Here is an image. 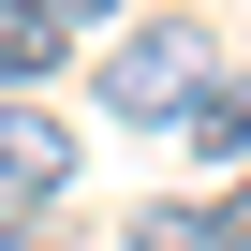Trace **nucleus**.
<instances>
[{
  "label": "nucleus",
  "instance_id": "nucleus-1",
  "mask_svg": "<svg viewBox=\"0 0 251 251\" xmlns=\"http://www.w3.org/2000/svg\"><path fill=\"white\" fill-rule=\"evenodd\" d=\"M207 89H222V59H207L192 15L118 30V59H103V118H133V133H192V103H207Z\"/></svg>",
  "mask_w": 251,
  "mask_h": 251
},
{
  "label": "nucleus",
  "instance_id": "nucleus-2",
  "mask_svg": "<svg viewBox=\"0 0 251 251\" xmlns=\"http://www.w3.org/2000/svg\"><path fill=\"white\" fill-rule=\"evenodd\" d=\"M74 192V118L59 103H0V222H30Z\"/></svg>",
  "mask_w": 251,
  "mask_h": 251
},
{
  "label": "nucleus",
  "instance_id": "nucleus-3",
  "mask_svg": "<svg viewBox=\"0 0 251 251\" xmlns=\"http://www.w3.org/2000/svg\"><path fill=\"white\" fill-rule=\"evenodd\" d=\"M59 45H74V30L45 15V0H0V103H30V89L59 74Z\"/></svg>",
  "mask_w": 251,
  "mask_h": 251
},
{
  "label": "nucleus",
  "instance_id": "nucleus-4",
  "mask_svg": "<svg viewBox=\"0 0 251 251\" xmlns=\"http://www.w3.org/2000/svg\"><path fill=\"white\" fill-rule=\"evenodd\" d=\"M192 148H207V163H251V59H236V74L192 103Z\"/></svg>",
  "mask_w": 251,
  "mask_h": 251
},
{
  "label": "nucleus",
  "instance_id": "nucleus-5",
  "mask_svg": "<svg viewBox=\"0 0 251 251\" xmlns=\"http://www.w3.org/2000/svg\"><path fill=\"white\" fill-rule=\"evenodd\" d=\"M133 251H222V207H133Z\"/></svg>",
  "mask_w": 251,
  "mask_h": 251
},
{
  "label": "nucleus",
  "instance_id": "nucleus-6",
  "mask_svg": "<svg viewBox=\"0 0 251 251\" xmlns=\"http://www.w3.org/2000/svg\"><path fill=\"white\" fill-rule=\"evenodd\" d=\"M222 251H251V177H236V192H222Z\"/></svg>",
  "mask_w": 251,
  "mask_h": 251
},
{
  "label": "nucleus",
  "instance_id": "nucleus-7",
  "mask_svg": "<svg viewBox=\"0 0 251 251\" xmlns=\"http://www.w3.org/2000/svg\"><path fill=\"white\" fill-rule=\"evenodd\" d=\"M45 15H59V30H103V15H118V0H45Z\"/></svg>",
  "mask_w": 251,
  "mask_h": 251
},
{
  "label": "nucleus",
  "instance_id": "nucleus-8",
  "mask_svg": "<svg viewBox=\"0 0 251 251\" xmlns=\"http://www.w3.org/2000/svg\"><path fill=\"white\" fill-rule=\"evenodd\" d=\"M0 251H30V222H0Z\"/></svg>",
  "mask_w": 251,
  "mask_h": 251
}]
</instances>
